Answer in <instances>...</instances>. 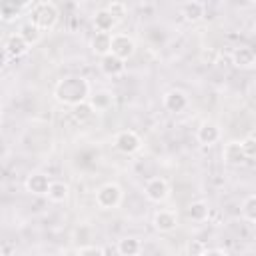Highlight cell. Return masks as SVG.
Returning <instances> with one entry per match:
<instances>
[{
	"label": "cell",
	"instance_id": "obj_1",
	"mask_svg": "<svg viewBox=\"0 0 256 256\" xmlns=\"http://www.w3.org/2000/svg\"><path fill=\"white\" fill-rule=\"evenodd\" d=\"M90 82L82 76H66L58 80L54 88V98L64 106H76L84 100H90Z\"/></svg>",
	"mask_w": 256,
	"mask_h": 256
},
{
	"label": "cell",
	"instance_id": "obj_2",
	"mask_svg": "<svg viewBox=\"0 0 256 256\" xmlns=\"http://www.w3.org/2000/svg\"><path fill=\"white\" fill-rule=\"evenodd\" d=\"M58 18H60V12L52 2H38L30 10V22H34L44 32L52 30L58 24Z\"/></svg>",
	"mask_w": 256,
	"mask_h": 256
},
{
	"label": "cell",
	"instance_id": "obj_3",
	"mask_svg": "<svg viewBox=\"0 0 256 256\" xmlns=\"http://www.w3.org/2000/svg\"><path fill=\"white\" fill-rule=\"evenodd\" d=\"M124 192L116 182H108L96 190V204L100 210H114L122 204Z\"/></svg>",
	"mask_w": 256,
	"mask_h": 256
},
{
	"label": "cell",
	"instance_id": "obj_4",
	"mask_svg": "<svg viewBox=\"0 0 256 256\" xmlns=\"http://www.w3.org/2000/svg\"><path fill=\"white\" fill-rule=\"evenodd\" d=\"M114 146H116L118 152L130 156V154H136L142 148V138L134 130H122L114 136Z\"/></svg>",
	"mask_w": 256,
	"mask_h": 256
},
{
	"label": "cell",
	"instance_id": "obj_5",
	"mask_svg": "<svg viewBox=\"0 0 256 256\" xmlns=\"http://www.w3.org/2000/svg\"><path fill=\"white\" fill-rule=\"evenodd\" d=\"M144 194H146V198L150 202L160 204L170 196V184L164 178H150L146 182V186H144Z\"/></svg>",
	"mask_w": 256,
	"mask_h": 256
},
{
	"label": "cell",
	"instance_id": "obj_6",
	"mask_svg": "<svg viewBox=\"0 0 256 256\" xmlns=\"http://www.w3.org/2000/svg\"><path fill=\"white\" fill-rule=\"evenodd\" d=\"M136 52V42L128 34H112V54L120 56L122 60L132 58Z\"/></svg>",
	"mask_w": 256,
	"mask_h": 256
},
{
	"label": "cell",
	"instance_id": "obj_7",
	"mask_svg": "<svg viewBox=\"0 0 256 256\" xmlns=\"http://www.w3.org/2000/svg\"><path fill=\"white\" fill-rule=\"evenodd\" d=\"M50 184H52V180H50L44 172H32V174L26 178L24 188H26V192H30V194H34V196H48Z\"/></svg>",
	"mask_w": 256,
	"mask_h": 256
},
{
	"label": "cell",
	"instance_id": "obj_8",
	"mask_svg": "<svg viewBox=\"0 0 256 256\" xmlns=\"http://www.w3.org/2000/svg\"><path fill=\"white\" fill-rule=\"evenodd\" d=\"M100 70L104 76L108 78H116V76H122L124 70H126V60H122L120 56L116 54H106V56H100Z\"/></svg>",
	"mask_w": 256,
	"mask_h": 256
},
{
	"label": "cell",
	"instance_id": "obj_9",
	"mask_svg": "<svg viewBox=\"0 0 256 256\" xmlns=\"http://www.w3.org/2000/svg\"><path fill=\"white\" fill-rule=\"evenodd\" d=\"M162 104H164V108H166L168 112L180 114V112H184V110L188 108V96H186V92L174 88V90H168V92L164 94Z\"/></svg>",
	"mask_w": 256,
	"mask_h": 256
},
{
	"label": "cell",
	"instance_id": "obj_10",
	"mask_svg": "<svg viewBox=\"0 0 256 256\" xmlns=\"http://www.w3.org/2000/svg\"><path fill=\"white\" fill-rule=\"evenodd\" d=\"M152 224H154V228L158 232L168 234V232L176 230V226H178V214L174 210H158L154 214V218H152Z\"/></svg>",
	"mask_w": 256,
	"mask_h": 256
},
{
	"label": "cell",
	"instance_id": "obj_11",
	"mask_svg": "<svg viewBox=\"0 0 256 256\" xmlns=\"http://www.w3.org/2000/svg\"><path fill=\"white\" fill-rule=\"evenodd\" d=\"M222 158H224V162L230 164V166H240V164H244V162L248 160V158H246V152H244V146H242V142H238V140H232V142H228V144L224 146Z\"/></svg>",
	"mask_w": 256,
	"mask_h": 256
},
{
	"label": "cell",
	"instance_id": "obj_12",
	"mask_svg": "<svg viewBox=\"0 0 256 256\" xmlns=\"http://www.w3.org/2000/svg\"><path fill=\"white\" fill-rule=\"evenodd\" d=\"M30 50V44L20 36V34H10L4 42V54H8L10 58H20Z\"/></svg>",
	"mask_w": 256,
	"mask_h": 256
},
{
	"label": "cell",
	"instance_id": "obj_13",
	"mask_svg": "<svg viewBox=\"0 0 256 256\" xmlns=\"http://www.w3.org/2000/svg\"><path fill=\"white\" fill-rule=\"evenodd\" d=\"M196 138L202 146H212L220 140V126L214 124V122H204V124H200L198 132H196Z\"/></svg>",
	"mask_w": 256,
	"mask_h": 256
},
{
	"label": "cell",
	"instance_id": "obj_14",
	"mask_svg": "<svg viewBox=\"0 0 256 256\" xmlns=\"http://www.w3.org/2000/svg\"><path fill=\"white\" fill-rule=\"evenodd\" d=\"M232 64L236 68H252L256 64V52L250 46H240L232 52Z\"/></svg>",
	"mask_w": 256,
	"mask_h": 256
},
{
	"label": "cell",
	"instance_id": "obj_15",
	"mask_svg": "<svg viewBox=\"0 0 256 256\" xmlns=\"http://www.w3.org/2000/svg\"><path fill=\"white\" fill-rule=\"evenodd\" d=\"M90 48L98 56H106L112 52V34L110 32H96L90 40Z\"/></svg>",
	"mask_w": 256,
	"mask_h": 256
},
{
	"label": "cell",
	"instance_id": "obj_16",
	"mask_svg": "<svg viewBox=\"0 0 256 256\" xmlns=\"http://www.w3.org/2000/svg\"><path fill=\"white\" fill-rule=\"evenodd\" d=\"M182 16H184L186 22L196 24V22H200V20L206 16V8H204L202 2H198V0H190V2L184 4V8H182Z\"/></svg>",
	"mask_w": 256,
	"mask_h": 256
},
{
	"label": "cell",
	"instance_id": "obj_17",
	"mask_svg": "<svg viewBox=\"0 0 256 256\" xmlns=\"http://www.w3.org/2000/svg\"><path fill=\"white\" fill-rule=\"evenodd\" d=\"M116 24H118V20L110 14L108 8L98 10L96 16H94V28H96L98 32H112V30L116 28Z\"/></svg>",
	"mask_w": 256,
	"mask_h": 256
},
{
	"label": "cell",
	"instance_id": "obj_18",
	"mask_svg": "<svg viewBox=\"0 0 256 256\" xmlns=\"http://www.w3.org/2000/svg\"><path fill=\"white\" fill-rule=\"evenodd\" d=\"M186 216H188L190 220H194V222H204V220H208V216H210V206H208L204 200H196V202L188 204Z\"/></svg>",
	"mask_w": 256,
	"mask_h": 256
},
{
	"label": "cell",
	"instance_id": "obj_19",
	"mask_svg": "<svg viewBox=\"0 0 256 256\" xmlns=\"http://www.w3.org/2000/svg\"><path fill=\"white\" fill-rule=\"evenodd\" d=\"M94 114H96V108L92 106V102H90V100H84V102H80V104L72 106V116H74V120H76V122H80V124H84V122L92 120V118H94Z\"/></svg>",
	"mask_w": 256,
	"mask_h": 256
},
{
	"label": "cell",
	"instance_id": "obj_20",
	"mask_svg": "<svg viewBox=\"0 0 256 256\" xmlns=\"http://www.w3.org/2000/svg\"><path fill=\"white\" fill-rule=\"evenodd\" d=\"M42 32H44V30H40L34 22H26V24H22L20 30H18V34H20L30 46H36V44L42 40Z\"/></svg>",
	"mask_w": 256,
	"mask_h": 256
},
{
	"label": "cell",
	"instance_id": "obj_21",
	"mask_svg": "<svg viewBox=\"0 0 256 256\" xmlns=\"http://www.w3.org/2000/svg\"><path fill=\"white\" fill-rule=\"evenodd\" d=\"M90 102H92V106L96 108V112H106V110L112 108L114 96H112V92H108V90H100V92H96V94L90 96Z\"/></svg>",
	"mask_w": 256,
	"mask_h": 256
},
{
	"label": "cell",
	"instance_id": "obj_22",
	"mask_svg": "<svg viewBox=\"0 0 256 256\" xmlns=\"http://www.w3.org/2000/svg\"><path fill=\"white\" fill-rule=\"evenodd\" d=\"M116 250L122 256H136V254L142 252V242L138 238H122L118 242V248Z\"/></svg>",
	"mask_w": 256,
	"mask_h": 256
},
{
	"label": "cell",
	"instance_id": "obj_23",
	"mask_svg": "<svg viewBox=\"0 0 256 256\" xmlns=\"http://www.w3.org/2000/svg\"><path fill=\"white\" fill-rule=\"evenodd\" d=\"M70 196V188H68V184H64V182H52L50 184V190H48V200H52V202H64L66 198Z\"/></svg>",
	"mask_w": 256,
	"mask_h": 256
},
{
	"label": "cell",
	"instance_id": "obj_24",
	"mask_svg": "<svg viewBox=\"0 0 256 256\" xmlns=\"http://www.w3.org/2000/svg\"><path fill=\"white\" fill-rule=\"evenodd\" d=\"M242 216H244L248 222H256V194L248 196V198L242 202Z\"/></svg>",
	"mask_w": 256,
	"mask_h": 256
},
{
	"label": "cell",
	"instance_id": "obj_25",
	"mask_svg": "<svg viewBox=\"0 0 256 256\" xmlns=\"http://www.w3.org/2000/svg\"><path fill=\"white\" fill-rule=\"evenodd\" d=\"M108 10H110V14H112L118 22H122V20L128 16V8H126V4H124L122 0H114V2H110V4H108Z\"/></svg>",
	"mask_w": 256,
	"mask_h": 256
},
{
	"label": "cell",
	"instance_id": "obj_26",
	"mask_svg": "<svg viewBox=\"0 0 256 256\" xmlns=\"http://www.w3.org/2000/svg\"><path fill=\"white\" fill-rule=\"evenodd\" d=\"M0 10H2V20H4V22L16 20V18L20 16V12H22L20 8H16V6H14L12 2H8V0L2 2V8H0Z\"/></svg>",
	"mask_w": 256,
	"mask_h": 256
},
{
	"label": "cell",
	"instance_id": "obj_27",
	"mask_svg": "<svg viewBox=\"0 0 256 256\" xmlns=\"http://www.w3.org/2000/svg\"><path fill=\"white\" fill-rule=\"evenodd\" d=\"M74 254H78V256H86V254L102 256V254H106V250H104V248H100V246H80V248H76V250H74Z\"/></svg>",
	"mask_w": 256,
	"mask_h": 256
},
{
	"label": "cell",
	"instance_id": "obj_28",
	"mask_svg": "<svg viewBox=\"0 0 256 256\" xmlns=\"http://www.w3.org/2000/svg\"><path fill=\"white\" fill-rule=\"evenodd\" d=\"M204 252H206V246H204L202 242H198V240H192V242H188V246H186V254L200 256V254H204Z\"/></svg>",
	"mask_w": 256,
	"mask_h": 256
},
{
	"label": "cell",
	"instance_id": "obj_29",
	"mask_svg": "<svg viewBox=\"0 0 256 256\" xmlns=\"http://www.w3.org/2000/svg\"><path fill=\"white\" fill-rule=\"evenodd\" d=\"M242 146H244L246 158H256V138H246V140H242Z\"/></svg>",
	"mask_w": 256,
	"mask_h": 256
},
{
	"label": "cell",
	"instance_id": "obj_30",
	"mask_svg": "<svg viewBox=\"0 0 256 256\" xmlns=\"http://www.w3.org/2000/svg\"><path fill=\"white\" fill-rule=\"evenodd\" d=\"M8 2H12L16 8H20V10H26L30 4H32V0H8Z\"/></svg>",
	"mask_w": 256,
	"mask_h": 256
},
{
	"label": "cell",
	"instance_id": "obj_31",
	"mask_svg": "<svg viewBox=\"0 0 256 256\" xmlns=\"http://www.w3.org/2000/svg\"><path fill=\"white\" fill-rule=\"evenodd\" d=\"M204 254H206V256H210V254H224V256H226L228 252H226V250H222V248H206V252H204Z\"/></svg>",
	"mask_w": 256,
	"mask_h": 256
},
{
	"label": "cell",
	"instance_id": "obj_32",
	"mask_svg": "<svg viewBox=\"0 0 256 256\" xmlns=\"http://www.w3.org/2000/svg\"><path fill=\"white\" fill-rule=\"evenodd\" d=\"M246 2H248V4H256V0H246Z\"/></svg>",
	"mask_w": 256,
	"mask_h": 256
},
{
	"label": "cell",
	"instance_id": "obj_33",
	"mask_svg": "<svg viewBox=\"0 0 256 256\" xmlns=\"http://www.w3.org/2000/svg\"><path fill=\"white\" fill-rule=\"evenodd\" d=\"M254 32H256V22H254Z\"/></svg>",
	"mask_w": 256,
	"mask_h": 256
}]
</instances>
